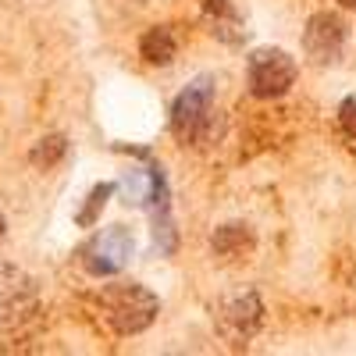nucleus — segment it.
<instances>
[{"instance_id": "1", "label": "nucleus", "mask_w": 356, "mask_h": 356, "mask_svg": "<svg viewBox=\"0 0 356 356\" xmlns=\"http://www.w3.org/2000/svg\"><path fill=\"white\" fill-rule=\"evenodd\" d=\"M100 310H104V321L118 335H139L157 321L161 300L136 282H118L100 292Z\"/></svg>"}, {"instance_id": "2", "label": "nucleus", "mask_w": 356, "mask_h": 356, "mask_svg": "<svg viewBox=\"0 0 356 356\" xmlns=\"http://www.w3.org/2000/svg\"><path fill=\"white\" fill-rule=\"evenodd\" d=\"M211 118H214V86L211 79H196L186 93H178L171 107V132L178 136V143H196L211 129Z\"/></svg>"}, {"instance_id": "3", "label": "nucleus", "mask_w": 356, "mask_h": 356, "mask_svg": "<svg viewBox=\"0 0 356 356\" xmlns=\"http://www.w3.org/2000/svg\"><path fill=\"white\" fill-rule=\"evenodd\" d=\"M250 93L260 97V100H275V97H285L292 82H296V61L285 54V50H275V47H264L250 57Z\"/></svg>"}, {"instance_id": "4", "label": "nucleus", "mask_w": 356, "mask_h": 356, "mask_svg": "<svg viewBox=\"0 0 356 356\" xmlns=\"http://www.w3.org/2000/svg\"><path fill=\"white\" fill-rule=\"evenodd\" d=\"M218 332L228 339V342H250L260 324H264V303L257 292H235V296H225V300L218 303Z\"/></svg>"}, {"instance_id": "5", "label": "nucleus", "mask_w": 356, "mask_h": 356, "mask_svg": "<svg viewBox=\"0 0 356 356\" xmlns=\"http://www.w3.org/2000/svg\"><path fill=\"white\" fill-rule=\"evenodd\" d=\"M40 310L36 289L25 275H18L15 267L0 271V328H22L25 321H33Z\"/></svg>"}, {"instance_id": "6", "label": "nucleus", "mask_w": 356, "mask_h": 356, "mask_svg": "<svg viewBox=\"0 0 356 356\" xmlns=\"http://www.w3.org/2000/svg\"><path fill=\"white\" fill-rule=\"evenodd\" d=\"M129 257H132V235H129V228L125 225H111V228H104L93 243H89V250H86V267H89V275H97V278H104V275H118L122 267L129 264Z\"/></svg>"}, {"instance_id": "7", "label": "nucleus", "mask_w": 356, "mask_h": 356, "mask_svg": "<svg viewBox=\"0 0 356 356\" xmlns=\"http://www.w3.org/2000/svg\"><path fill=\"white\" fill-rule=\"evenodd\" d=\"M346 47V22L332 11H317L303 29V50L314 65H332Z\"/></svg>"}, {"instance_id": "8", "label": "nucleus", "mask_w": 356, "mask_h": 356, "mask_svg": "<svg viewBox=\"0 0 356 356\" xmlns=\"http://www.w3.org/2000/svg\"><path fill=\"white\" fill-rule=\"evenodd\" d=\"M253 246H257V239H253L250 225H221L211 235V250L218 257H228V260H239V257L253 253Z\"/></svg>"}, {"instance_id": "9", "label": "nucleus", "mask_w": 356, "mask_h": 356, "mask_svg": "<svg viewBox=\"0 0 356 356\" xmlns=\"http://www.w3.org/2000/svg\"><path fill=\"white\" fill-rule=\"evenodd\" d=\"M139 54H143L146 65H171L175 54H178V40H175V33L168 25H154V29H146V33H143Z\"/></svg>"}, {"instance_id": "10", "label": "nucleus", "mask_w": 356, "mask_h": 356, "mask_svg": "<svg viewBox=\"0 0 356 356\" xmlns=\"http://www.w3.org/2000/svg\"><path fill=\"white\" fill-rule=\"evenodd\" d=\"M65 154H68V139H65V136H47V139H40V143L33 146L29 161H33L40 171H50V168L61 164Z\"/></svg>"}, {"instance_id": "11", "label": "nucleus", "mask_w": 356, "mask_h": 356, "mask_svg": "<svg viewBox=\"0 0 356 356\" xmlns=\"http://www.w3.org/2000/svg\"><path fill=\"white\" fill-rule=\"evenodd\" d=\"M114 193V186L111 182H104V186H97L93 193H89V203L79 211V225H93L97 221V214H100V207L107 203V196Z\"/></svg>"}, {"instance_id": "12", "label": "nucleus", "mask_w": 356, "mask_h": 356, "mask_svg": "<svg viewBox=\"0 0 356 356\" xmlns=\"http://www.w3.org/2000/svg\"><path fill=\"white\" fill-rule=\"evenodd\" d=\"M339 125H342V132H346L349 139H356V97L342 100V107H339Z\"/></svg>"}, {"instance_id": "13", "label": "nucleus", "mask_w": 356, "mask_h": 356, "mask_svg": "<svg viewBox=\"0 0 356 356\" xmlns=\"http://www.w3.org/2000/svg\"><path fill=\"white\" fill-rule=\"evenodd\" d=\"M339 4H342V8H356V0H339Z\"/></svg>"}, {"instance_id": "14", "label": "nucleus", "mask_w": 356, "mask_h": 356, "mask_svg": "<svg viewBox=\"0 0 356 356\" xmlns=\"http://www.w3.org/2000/svg\"><path fill=\"white\" fill-rule=\"evenodd\" d=\"M4 228H8V225H4V218H0V235H4Z\"/></svg>"}]
</instances>
